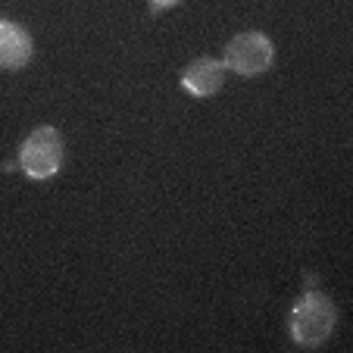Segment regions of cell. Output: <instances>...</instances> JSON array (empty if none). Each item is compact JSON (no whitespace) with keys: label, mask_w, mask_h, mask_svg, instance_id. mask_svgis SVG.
Returning a JSON list of instances; mask_svg holds the SVG:
<instances>
[{"label":"cell","mask_w":353,"mask_h":353,"mask_svg":"<svg viewBox=\"0 0 353 353\" xmlns=\"http://www.w3.org/2000/svg\"><path fill=\"white\" fill-rule=\"evenodd\" d=\"M334 325H338V310H334L332 297L322 294L319 288H310L300 294V300L288 316V332H291L294 344L300 347L325 344L334 334Z\"/></svg>","instance_id":"cell-1"},{"label":"cell","mask_w":353,"mask_h":353,"mask_svg":"<svg viewBox=\"0 0 353 353\" xmlns=\"http://www.w3.org/2000/svg\"><path fill=\"white\" fill-rule=\"evenodd\" d=\"M63 166V134L54 125H38L19 147V169L26 179L47 181Z\"/></svg>","instance_id":"cell-2"},{"label":"cell","mask_w":353,"mask_h":353,"mask_svg":"<svg viewBox=\"0 0 353 353\" xmlns=\"http://www.w3.org/2000/svg\"><path fill=\"white\" fill-rule=\"evenodd\" d=\"M222 63H225L228 72L254 79V75H263L275 63V44L263 32H241L228 41Z\"/></svg>","instance_id":"cell-3"},{"label":"cell","mask_w":353,"mask_h":353,"mask_svg":"<svg viewBox=\"0 0 353 353\" xmlns=\"http://www.w3.org/2000/svg\"><path fill=\"white\" fill-rule=\"evenodd\" d=\"M34 57V41L26 26L13 19H0V69L3 72H16L26 69Z\"/></svg>","instance_id":"cell-4"},{"label":"cell","mask_w":353,"mask_h":353,"mask_svg":"<svg viewBox=\"0 0 353 353\" xmlns=\"http://www.w3.org/2000/svg\"><path fill=\"white\" fill-rule=\"evenodd\" d=\"M225 63L213 60V57H200V60L188 63L181 72V88L191 97H213L222 85H225Z\"/></svg>","instance_id":"cell-5"},{"label":"cell","mask_w":353,"mask_h":353,"mask_svg":"<svg viewBox=\"0 0 353 353\" xmlns=\"http://www.w3.org/2000/svg\"><path fill=\"white\" fill-rule=\"evenodd\" d=\"M147 3H150V10H154V13H160V10L175 7V3H181V0H147Z\"/></svg>","instance_id":"cell-6"}]
</instances>
